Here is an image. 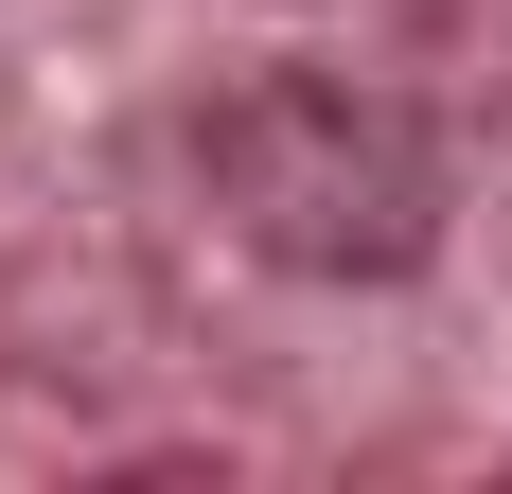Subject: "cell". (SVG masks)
<instances>
[{
    "instance_id": "obj_1",
    "label": "cell",
    "mask_w": 512,
    "mask_h": 494,
    "mask_svg": "<svg viewBox=\"0 0 512 494\" xmlns=\"http://www.w3.org/2000/svg\"><path fill=\"white\" fill-rule=\"evenodd\" d=\"M195 177L230 212V247L301 265V283H407L442 247V142L389 89H354V71H248V89H212Z\"/></svg>"
}]
</instances>
